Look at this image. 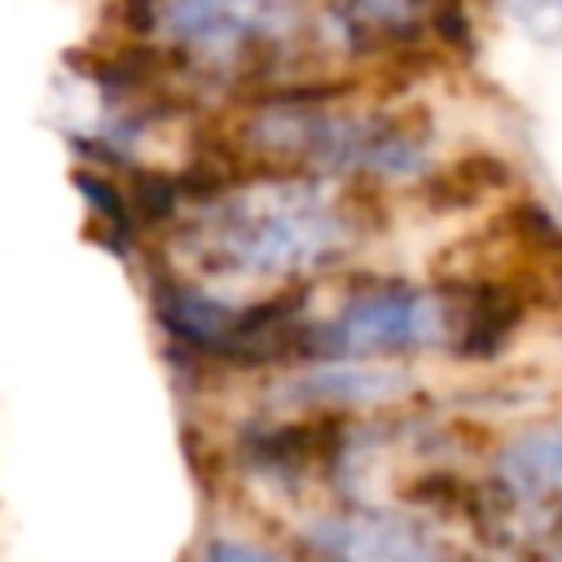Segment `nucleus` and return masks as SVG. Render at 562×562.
Returning <instances> with one entry per match:
<instances>
[{"label":"nucleus","mask_w":562,"mask_h":562,"mask_svg":"<svg viewBox=\"0 0 562 562\" xmlns=\"http://www.w3.org/2000/svg\"><path fill=\"white\" fill-rule=\"evenodd\" d=\"M364 202L334 176L241 162L180 198L171 255L198 281H316L369 237Z\"/></svg>","instance_id":"obj_1"},{"label":"nucleus","mask_w":562,"mask_h":562,"mask_svg":"<svg viewBox=\"0 0 562 562\" xmlns=\"http://www.w3.org/2000/svg\"><path fill=\"white\" fill-rule=\"evenodd\" d=\"M123 26L193 88H250L255 97L307 83V66L334 44L316 0H123Z\"/></svg>","instance_id":"obj_2"},{"label":"nucleus","mask_w":562,"mask_h":562,"mask_svg":"<svg viewBox=\"0 0 562 562\" xmlns=\"http://www.w3.org/2000/svg\"><path fill=\"white\" fill-rule=\"evenodd\" d=\"M237 149L250 162L334 180H422L430 167V123L386 105H342L329 83H290L250 97Z\"/></svg>","instance_id":"obj_3"},{"label":"nucleus","mask_w":562,"mask_h":562,"mask_svg":"<svg viewBox=\"0 0 562 562\" xmlns=\"http://www.w3.org/2000/svg\"><path fill=\"white\" fill-rule=\"evenodd\" d=\"M448 342L443 285L404 277H351L329 307L303 312L299 364L316 360H391Z\"/></svg>","instance_id":"obj_4"},{"label":"nucleus","mask_w":562,"mask_h":562,"mask_svg":"<svg viewBox=\"0 0 562 562\" xmlns=\"http://www.w3.org/2000/svg\"><path fill=\"white\" fill-rule=\"evenodd\" d=\"M307 553L342 558V562H422V558H448L452 549L417 518L373 505H342L329 514H316L299 531Z\"/></svg>","instance_id":"obj_5"},{"label":"nucleus","mask_w":562,"mask_h":562,"mask_svg":"<svg viewBox=\"0 0 562 562\" xmlns=\"http://www.w3.org/2000/svg\"><path fill=\"white\" fill-rule=\"evenodd\" d=\"M496 474L514 492H553L562 487V426H540L518 435L501 457Z\"/></svg>","instance_id":"obj_6"},{"label":"nucleus","mask_w":562,"mask_h":562,"mask_svg":"<svg viewBox=\"0 0 562 562\" xmlns=\"http://www.w3.org/2000/svg\"><path fill=\"white\" fill-rule=\"evenodd\" d=\"M505 184V162L492 158V154H470L461 158L457 167H448L443 176H426V189H430V202L435 206H465V202H479L487 189Z\"/></svg>","instance_id":"obj_7"},{"label":"nucleus","mask_w":562,"mask_h":562,"mask_svg":"<svg viewBox=\"0 0 562 562\" xmlns=\"http://www.w3.org/2000/svg\"><path fill=\"white\" fill-rule=\"evenodd\" d=\"M501 13L540 44H562V0H496Z\"/></svg>","instance_id":"obj_8"}]
</instances>
